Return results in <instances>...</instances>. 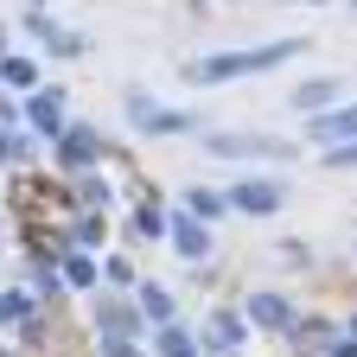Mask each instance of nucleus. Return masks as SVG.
Instances as JSON below:
<instances>
[{
  "mask_svg": "<svg viewBox=\"0 0 357 357\" xmlns=\"http://www.w3.org/2000/svg\"><path fill=\"white\" fill-rule=\"evenodd\" d=\"M287 58V45H268V52H243V58H217V64H198L192 77H230V70H261V64H275Z\"/></svg>",
  "mask_w": 357,
  "mask_h": 357,
  "instance_id": "1",
  "label": "nucleus"
},
{
  "mask_svg": "<svg viewBox=\"0 0 357 357\" xmlns=\"http://www.w3.org/2000/svg\"><path fill=\"white\" fill-rule=\"evenodd\" d=\"M275 198H281L275 185H243V204L249 211H275Z\"/></svg>",
  "mask_w": 357,
  "mask_h": 357,
  "instance_id": "2",
  "label": "nucleus"
}]
</instances>
